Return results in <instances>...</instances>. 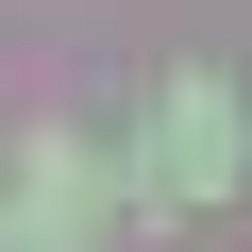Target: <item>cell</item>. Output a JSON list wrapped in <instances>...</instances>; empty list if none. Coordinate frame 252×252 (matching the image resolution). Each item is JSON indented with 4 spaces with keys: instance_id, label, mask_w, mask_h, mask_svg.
Masks as SVG:
<instances>
[{
    "instance_id": "cell-1",
    "label": "cell",
    "mask_w": 252,
    "mask_h": 252,
    "mask_svg": "<svg viewBox=\"0 0 252 252\" xmlns=\"http://www.w3.org/2000/svg\"><path fill=\"white\" fill-rule=\"evenodd\" d=\"M202 185H235V101L168 84V118H152V219H202Z\"/></svg>"
}]
</instances>
